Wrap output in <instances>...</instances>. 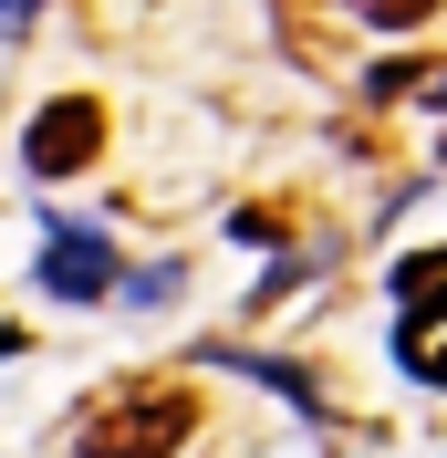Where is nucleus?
I'll return each instance as SVG.
<instances>
[{
  "label": "nucleus",
  "mask_w": 447,
  "mask_h": 458,
  "mask_svg": "<svg viewBox=\"0 0 447 458\" xmlns=\"http://www.w3.org/2000/svg\"><path fill=\"white\" fill-rule=\"evenodd\" d=\"M364 21H385V31H406V21H426V11H437V0H354Z\"/></svg>",
  "instance_id": "4"
},
{
  "label": "nucleus",
  "mask_w": 447,
  "mask_h": 458,
  "mask_svg": "<svg viewBox=\"0 0 447 458\" xmlns=\"http://www.w3.org/2000/svg\"><path fill=\"white\" fill-rule=\"evenodd\" d=\"M42 282H53L63 302H105L125 271H114V250H105V240H53V250H42Z\"/></svg>",
  "instance_id": "3"
},
{
  "label": "nucleus",
  "mask_w": 447,
  "mask_h": 458,
  "mask_svg": "<svg viewBox=\"0 0 447 458\" xmlns=\"http://www.w3.org/2000/svg\"><path fill=\"white\" fill-rule=\"evenodd\" d=\"M188 428H198V396L188 386H136V396H105L73 428V448L84 458H167V448H188Z\"/></svg>",
  "instance_id": "1"
},
{
  "label": "nucleus",
  "mask_w": 447,
  "mask_h": 458,
  "mask_svg": "<svg viewBox=\"0 0 447 458\" xmlns=\"http://www.w3.org/2000/svg\"><path fill=\"white\" fill-rule=\"evenodd\" d=\"M94 157H105V105L94 94H63V105H42L21 125V167L31 177H84Z\"/></svg>",
  "instance_id": "2"
}]
</instances>
